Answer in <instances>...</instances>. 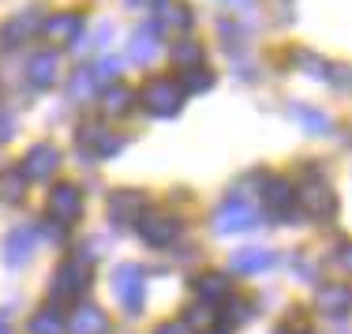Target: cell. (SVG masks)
Instances as JSON below:
<instances>
[{
  "mask_svg": "<svg viewBox=\"0 0 352 334\" xmlns=\"http://www.w3.org/2000/svg\"><path fill=\"white\" fill-rule=\"evenodd\" d=\"M289 116L304 124L307 136H326V132L333 128L330 116H326L322 109H315V105H307V102H289Z\"/></svg>",
  "mask_w": 352,
  "mask_h": 334,
  "instance_id": "obj_19",
  "label": "cell"
},
{
  "mask_svg": "<svg viewBox=\"0 0 352 334\" xmlns=\"http://www.w3.org/2000/svg\"><path fill=\"white\" fill-rule=\"evenodd\" d=\"M12 136H15V116L12 113H0V143H8Z\"/></svg>",
  "mask_w": 352,
  "mask_h": 334,
  "instance_id": "obj_32",
  "label": "cell"
},
{
  "mask_svg": "<svg viewBox=\"0 0 352 334\" xmlns=\"http://www.w3.org/2000/svg\"><path fill=\"white\" fill-rule=\"evenodd\" d=\"M64 229H68V225H60V222H56V225H53V222H49V225H45V233H49V240H64Z\"/></svg>",
  "mask_w": 352,
  "mask_h": 334,
  "instance_id": "obj_33",
  "label": "cell"
},
{
  "mask_svg": "<svg viewBox=\"0 0 352 334\" xmlns=\"http://www.w3.org/2000/svg\"><path fill=\"white\" fill-rule=\"evenodd\" d=\"M38 27H41V15H38V12H23V15H15V19L4 23L0 41H4V45H19V41H27Z\"/></svg>",
  "mask_w": 352,
  "mask_h": 334,
  "instance_id": "obj_21",
  "label": "cell"
},
{
  "mask_svg": "<svg viewBox=\"0 0 352 334\" xmlns=\"http://www.w3.org/2000/svg\"><path fill=\"white\" fill-rule=\"evenodd\" d=\"M142 211H146V199H142V191H135V188H120V191L109 196V218H113L116 225L139 222Z\"/></svg>",
  "mask_w": 352,
  "mask_h": 334,
  "instance_id": "obj_11",
  "label": "cell"
},
{
  "mask_svg": "<svg viewBox=\"0 0 352 334\" xmlns=\"http://www.w3.org/2000/svg\"><path fill=\"white\" fill-rule=\"evenodd\" d=\"M94 75H90V68H79L75 72V79H72V98H87V94H94Z\"/></svg>",
  "mask_w": 352,
  "mask_h": 334,
  "instance_id": "obj_31",
  "label": "cell"
},
{
  "mask_svg": "<svg viewBox=\"0 0 352 334\" xmlns=\"http://www.w3.org/2000/svg\"><path fill=\"white\" fill-rule=\"evenodd\" d=\"M162 27H165V30H188V27H191V8H188V4H165Z\"/></svg>",
  "mask_w": 352,
  "mask_h": 334,
  "instance_id": "obj_28",
  "label": "cell"
},
{
  "mask_svg": "<svg viewBox=\"0 0 352 334\" xmlns=\"http://www.w3.org/2000/svg\"><path fill=\"white\" fill-rule=\"evenodd\" d=\"M191 289H195L199 293V300H203V304H221L225 297L232 293V282L225 278V274H199L195 282H191Z\"/></svg>",
  "mask_w": 352,
  "mask_h": 334,
  "instance_id": "obj_20",
  "label": "cell"
},
{
  "mask_svg": "<svg viewBox=\"0 0 352 334\" xmlns=\"http://www.w3.org/2000/svg\"><path fill=\"white\" fill-rule=\"evenodd\" d=\"M169 56H173V64L176 68H199L203 64V41H191V38H180V41H173V49H169Z\"/></svg>",
  "mask_w": 352,
  "mask_h": 334,
  "instance_id": "obj_22",
  "label": "cell"
},
{
  "mask_svg": "<svg viewBox=\"0 0 352 334\" xmlns=\"http://www.w3.org/2000/svg\"><path fill=\"white\" fill-rule=\"evenodd\" d=\"M318 308H322V315H333V320H341V315L352 308V293L345 282H330V286L318 289Z\"/></svg>",
  "mask_w": 352,
  "mask_h": 334,
  "instance_id": "obj_17",
  "label": "cell"
},
{
  "mask_svg": "<svg viewBox=\"0 0 352 334\" xmlns=\"http://www.w3.org/2000/svg\"><path fill=\"white\" fill-rule=\"evenodd\" d=\"M131 105H135V90L120 87V83L105 90V113H109V116H124V113H131Z\"/></svg>",
  "mask_w": 352,
  "mask_h": 334,
  "instance_id": "obj_26",
  "label": "cell"
},
{
  "mask_svg": "<svg viewBox=\"0 0 352 334\" xmlns=\"http://www.w3.org/2000/svg\"><path fill=\"white\" fill-rule=\"evenodd\" d=\"M131 8H157V4H165V0H128Z\"/></svg>",
  "mask_w": 352,
  "mask_h": 334,
  "instance_id": "obj_35",
  "label": "cell"
},
{
  "mask_svg": "<svg viewBox=\"0 0 352 334\" xmlns=\"http://www.w3.org/2000/svg\"><path fill=\"white\" fill-rule=\"evenodd\" d=\"M176 233H180V218L169 211H142L139 214V237L146 240L150 248H165L176 240Z\"/></svg>",
  "mask_w": 352,
  "mask_h": 334,
  "instance_id": "obj_5",
  "label": "cell"
},
{
  "mask_svg": "<svg viewBox=\"0 0 352 334\" xmlns=\"http://www.w3.org/2000/svg\"><path fill=\"white\" fill-rule=\"evenodd\" d=\"M154 334H184V327H180V323H162Z\"/></svg>",
  "mask_w": 352,
  "mask_h": 334,
  "instance_id": "obj_34",
  "label": "cell"
},
{
  "mask_svg": "<svg viewBox=\"0 0 352 334\" xmlns=\"http://www.w3.org/2000/svg\"><path fill=\"white\" fill-rule=\"evenodd\" d=\"M27 79L34 83L38 90H49L56 79H60V56L53 53V49H41L27 61Z\"/></svg>",
  "mask_w": 352,
  "mask_h": 334,
  "instance_id": "obj_13",
  "label": "cell"
},
{
  "mask_svg": "<svg viewBox=\"0 0 352 334\" xmlns=\"http://www.w3.org/2000/svg\"><path fill=\"white\" fill-rule=\"evenodd\" d=\"M82 214V191L75 185H56L49 191V218H56L60 225H72Z\"/></svg>",
  "mask_w": 352,
  "mask_h": 334,
  "instance_id": "obj_9",
  "label": "cell"
},
{
  "mask_svg": "<svg viewBox=\"0 0 352 334\" xmlns=\"http://www.w3.org/2000/svg\"><path fill=\"white\" fill-rule=\"evenodd\" d=\"M229 267L236 274H263L274 267V252L270 248H240V252H232Z\"/></svg>",
  "mask_w": 352,
  "mask_h": 334,
  "instance_id": "obj_16",
  "label": "cell"
},
{
  "mask_svg": "<svg viewBox=\"0 0 352 334\" xmlns=\"http://www.w3.org/2000/svg\"><path fill=\"white\" fill-rule=\"evenodd\" d=\"M87 286H90L87 263L68 260V263L56 267V274H53V300H79L87 293Z\"/></svg>",
  "mask_w": 352,
  "mask_h": 334,
  "instance_id": "obj_6",
  "label": "cell"
},
{
  "mask_svg": "<svg viewBox=\"0 0 352 334\" xmlns=\"http://www.w3.org/2000/svg\"><path fill=\"white\" fill-rule=\"evenodd\" d=\"M292 61H296V64H300V68H304L307 75H315V79H330V64H326L322 56L307 53V49H300V53L292 56Z\"/></svg>",
  "mask_w": 352,
  "mask_h": 334,
  "instance_id": "obj_29",
  "label": "cell"
},
{
  "mask_svg": "<svg viewBox=\"0 0 352 334\" xmlns=\"http://www.w3.org/2000/svg\"><path fill=\"white\" fill-rule=\"evenodd\" d=\"M68 334H109V315L94 304H82L68 320Z\"/></svg>",
  "mask_w": 352,
  "mask_h": 334,
  "instance_id": "obj_18",
  "label": "cell"
},
{
  "mask_svg": "<svg viewBox=\"0 0 352 334\" xmlns=\"http://www.w3.org/2000/svg\"><path fill=\"white\" fill-rule=\"evenodd\" d=\"M292 203L315 222H330L338 214V191L330 188V180H322L318 173H307V180H300V188H292Z\"/></svg>",
  "mask_w": 352,
  "mask_h": 334,
  "instance_id": "obj_1",
  "label": "cell"
},
{
  "mask_svg": "<svg viewBox=\"0 0 352 334\" xmlns=\"http://www.w3.org/2000/svg\"><path fill=\"white\" fill-rule=\"evenodd\" d=\"M258 225V211L240 196H229L221 207L214 211V233L217 237H232V233H248Z\"/></svg>",
  "mask_w": 352,
  "mask_h": 334,
  "instance_id": "obj_3",
  "label": "cell"
},
{
  "mask_svg": "<svg viewBox=\"0 0 352 334\" xmlns=\"http://www.w3.org/2000/svg\"><path fill=\"white\" fill-rule=\"evenodd\" d=\"M34 240H38V229L34 225H15L4 240V263L8 267H23L34 255Z\"/></svg>",
  "mask_w": 352,
  "mask_h": 334,
  "instance_id": "obj_12",
  "label": "cell"
},
{
  "mask_svg": "<svg viewBox=\"0 0 352 334\" xmlns=\"http://www.w3.org/2000/svg\"><path fill=\"white\" fill-rule=\"evenodd\" d=\"M0 334H12V327H8V315H0Z\"/></svg>",
  "mask_w": 352,
  "mask_h": 334,
  "instance_id": "obj_36",
  "label": "cell"
},
{
  "mask_svg": "<svg viewBox=\"0 0 352 334\" xmlns=\"http://www.w3.org/2000/svg\"><path fill=\"white\" fill-rule=\"evenodd\" d=\"M180 327H191V331H214L217 327V312H214V304H195V308H188V315H184V323Z\"/></svg>",
  "mask_w": 352,
  "mask_h": 334,
  "instance_id": "obj_27",
  "label": "cell"
},
{
  "mask_svg": "<svg viewBox=\"0 0 352 334\" xmlns=\"http://www.w3.org/2000/svg\"><path fill=\"white\" fill-rule=\"evenodd\" d=\"M176 87H180V94H203V90L214 87V72L206 68V64H199V68H184L180 79H176Z\"/></svg>",
  "mask_w": 352,
  "mask_h": 334,
  "instance_id": "obj_23",
  "label": "cell"
},
{
  "mask_svg": "<svg viewBox=\"0 0 352 334\" xmlns=\"http://www.w3.org/2000/svg\"><path fill=\"white\" fill-rule=\"evenodd\" d=\"M82 27H87V23H82L79 12H56L53 19L41 23V30H45L49 41H56V45H68V49H75V41H79Z\"/></svg>",
  "mask_w": 352,
  "mask_h": 334,
  "instance_id": "obj_10",
  "label": "cell"
},
{
  "mask_svg": "<svg viewBox=\"0 0 352 334\" xmlns=\"http://www.w3.org/2000/svg\"><path fill=\"white\" fill-rule=\"evenodd\" d=\"M56 165H60V150H56L53 143H34L27 150V158H23L19 173L27 180H49L56 173Z\"/></svg>",
  "mask_w": 352,
  "mask_h": 334,
  "instance_id": "obj_8",
  "label": "cell"
},
{
  "mask_svg": "<svg viewBox=\"0 0 352 334\" xmlns=\"http://www.w3.org/2000/svg\"><path fill=\"white\" fill-rule=\"evenodd\" d=\"M30 334H68V320L49 304V308H41L34 320H30Z\"/></svg>",
  "mask_w": 352,
  "mask_h": 334,
  "instance_id": "obj_24",
  "label": "cell"
},
{
  "mask_svg": "<svg viewBox=\"0 0 352 334\" xmlns=\"http://www.w3.org/2000/svg\"><path fill=\"white\" fill-rule=\"evenodd\" d=\"M263 203L270 207L274 218H289V214H292V180L266 177L263 180Z\"/></svg>",
  "mask_w": 352,
  "mask_h": 334,
  "instance_id": "obj_14",
  "label": "cell"
},
{
  "mask_svg": "<svg viewBox=\"0 0 352 334\" xmlns=\"http://www.w3.org/2000/svg\"><path fill=\"white\" fill-rule=\"evenodd\" d=\"M157 27H135L131 30V41H128V56L135 64H154V56H157Z\"/></svg>",
  "mask_w": 352,
  "mask_h": 334,
  "instance_id": "obj_15",
  "label": "cell"
},
{
  "mask_svg": "<svg viewBox=\"0 0 352 334\" xmlns=\"http://www.w3.org/2000/svg\"><path fill=\"white\" fill-rule=\"evenodd\" d=\"M113 297L128 308V315H139L142 312V300H146V274H142L139 263H120L113 267Z\"/></svg>",
  "mask_w": 352,
  "mask_h": 334,
  "instance_id": "obj_2",
  "label": "cell"
},
{
  "mask_svg": "<svg viewBox=\"0 0 352 334\" xmlns=\"http://www.w3.org/2000/svg\"><path fill=\"white\" fill-rule=\"evenodd\" d=\"M90 75H94V87H109V83H116V75H120V61H116V56H102L98 68H90Z\"/></svg>",
  "mask_w": 352,
  "mask_h": 334,
  "instance_id": "obj_30",
  "label": "cell"
},
{
  "mask_svg": "<svg viewBox=\"0 0 352 334\" xmlns=\"http://www.w3.org/2000/svg\"><path fill=\"white\" fill-rule=\"evenodd\" d=\"M139 102L150 116H176L180 105H184V94H180V87H176L173 79H150L146 87H142Z\"/></svg>",
  "mask_w": 352,
  "mask_h": 334,
  "instance_id": "obj_4",
  "label": "cell"
},
{
  "mask_svg": "<svg viewBox=\"0 0 352 334\" xmlns=\"http://www.w3.org/2000/svg\"><path fill=\"white\" fill-rule=\"evenodd\" d=\"M75 143H79V150H87L90 158H113V154H120L124 139L109 136L102 128V121H82L79 132H75Z\"/></svg>",
  "mask_w": 352,
  "mask_h": 334,
  "instance_id": "obj_7",
  "label": "cell"
},
{
  "mask_svg": "<svg viewBox=\"0 0 352 334\" xmlns=\"http://www.w3.org/2000/svg\"><path fill=\"white\" fill-rule=\"evenodd\" d=\"M23 196H27V177H23L19 169L0 173V199H4V203H23Z\"/></svg>",
  "mask_w": 352,
  "mask_h": 334,
  "instance_id": "obj_25",
  "label": "cell"
}]
</instances>
